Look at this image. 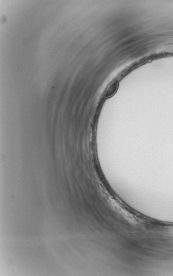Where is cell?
<instances>
[{"label": "cell", "mask_w": 173, "mask_h": 276, "mask_svg": "<svg viewBox=\"0 0 173 276\" xmlns=\"http://www.w3.org/2000/svg\"><path fill=\"white\" fill-rule=\"evenodd\" d=\"M116 88H117V84H116V83H112L109 87V88H108V89H107V91L106 92V96H110L112 95V94L114 92L115 90H116Z\"/></svg>", "instance_id": "obj_1"}]
</instances>
